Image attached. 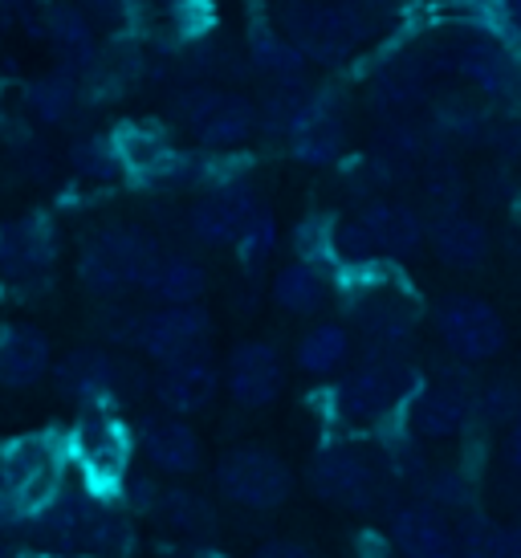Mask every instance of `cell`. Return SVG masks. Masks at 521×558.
I'll list each match as a JSON object with an SVG mask.
<instances>
[{"mask_svg":"<svg viewBox=\"0 0 521 558\" xmlns=\"http://www.w3.org/2000/svg\"><path fill=\"white\" fill-rule=\"evenodd\" d=\"M375 16L354 0H286L277 9V29L306 65H342L375 37Z\"/></svg>","mask_w":521,"mask_h":558,"instance_id":"obj_1","label":"cell"},{"mask_svg":"<svg viewBox=\"0 0 521 558\" xmlns=\"http://www.w3.org/2000/svg\"><path fill=\"white\" fill-rule=\"evenodd\" d=\"M65 449L53 433H25L0 449V518L29 522L62 489Z\"/></svg>","mask_w":521,"mask_h":558,"instance_id":"obj_2","label":"cell"},{"mask_svg":"<svg viewBox=\"0 0 521 558\" xmlns=\"http://www.w3.org/2000/svg\"><path fill=\"white\" fill-rule=\"evenodd\" d=\"M415 388L420 372L412 367V359H403V351H371L330 388V400L338 420L347 424H384L399 408H408Z\"/></svg>","mask_w":521,"mask_h":558,"instance_id":"obj_3","label":"cell"},{"mask_svg":"<svg viewBox=\"0 0 521 558\" xmlns=\"http://www.w3.org/2000/svg\"><path fill=\"white\" fill-rule=\"evenodd\" d=\"M159 241L138 225H107L82 245L77 257V281L94 298H123L143 290L147 274L159 262Z\"/></svg>","mask_w":521,"mask_h":558,"instance_id":"obj_4","label":"cell"},{"mask_svg":"<svg viewBox=\"0 0 521 558\" xmlns=\"http://www.w3.org/2000/svg\"><path fill=\"white\" fill-rule=\"evenodd\" d=\"M33 538L49 550H70V555H102L119 550L126 538L123 518L107 510L90 489H58L53 501L29 518Z\"/></svg>","mask_w":521,"mask_h":558,"instance_id":"obj_5","label":"cell"},{"mask_svg":"<svg viewBox=\"0 0 521 558\" xmlns=\"http://www.w3.org/2000/svg\"><path fill=\"white\" fill-rule=\"evenodd\" d=\"M175 119L204 151H237L257 135V102L220 86H187L175 94Z\"/></svg>","mask_w":521,"mask_h":558,"instance_id":"obj_6","label":"cell"},{"mask_svg":"<svg viewBox=\"0 0 521 558\" xmlns=\"http://www.w3.org/2000/svg\"><path fill=\"white\" fill-rule=\"evenodd\" d=\"M216 494L253 513L281 510L293 497V473L277 452L260 445L229 449L216 461Z\"/></svg>","mask_w":521,"mask_h":558,"instance_id":"obj_7","label":"cell"},{"mask_svg":"<svg viewBox=\"0 0 521 558\" xmlns=\"http://www.w3.org/2000/svg\"><path fill=\"white\" fill-rule=\"evenodd\" d=\"M448 65L489 102H521V53L493 29L448 37Z\"/></svg>","mask_w":521,"mask_h":558,"instance_id":"obj_8","label":"cell"},{"mask_svg":"<svg viewBox=\"0 0 521 558\" xmlns=\"http://www.w3.org/2000/svg\"><path fill=\"white\" fill-rule=\"evenodd\" d=\"M53 388L77 400L82 408H114L119 400L135 396L143 388L138 367H131L126 359L98 351V347H77L70 355H62L53 367Z\"/></svg>","mask_w":521,"mask_h":558,"instance_id":"obj_9","label":"cell"},{"mask_svg":"<svg viewBox=\"0 0 521 558\" xmlns=\"http://www.w3.org/2000/svg\"><path fill=\"white\" fill-rule=\"evenodd\" d=\"M310 485L326 506L347 513H367L384 497V469L359 445H330L314 457Z\"/></svg>","mask_w":521,"mask_h":558,"instance_id":"obj_10","label":"cell"},{"mask_svg":"<svg viewBox=\"0 0 521 558\" xmlns=\"http://www.w3.org/2000/svg\"><path fill=\"white\" fill-rule=\"evenodd\" d=\"M436 339L457 363H489L506 351L509 326L501 311L473 294H452L436 306Z\"/></svg>","mask_w":521,"mask_h":558,"instance_id":"obj_11","label":"cell"},{"mask_svg":"<svg viewBox=\"0 0 521 558\" xmlns=\"http://www.w3.org/2000/svg\"><path fill=\"white\" fill-rule=\"evenodd\" d=\"M74 457L90 494L123 485L131 465V436L110 408H82V420L74 424Z\"/></svg>","mask_w":521,"mask_h":558,"instance_id":"obj_12","label":"cell"},{"mask_svg":"<svg viewBox=\"0 0 521 558\" xmlns=\"http://www.w3.org/2000/svg\"><path fill=\"white\" fill-rule=\"evenodd\" d=\"M260 208L265 204H260L257 187L245 184V180H225V184L208 187L187 208V233L208 248H232Z\"/></svg>","mask_w":521,"mask_h":558,"instance_id":"obj_13","label":"cell"},{"mask_svg":"<svg viewBox=\"0 0 521 558\" xmlns=\"http://www.w3.org/2000/svg\"><path fill=\"white\" fill-rule=\"evenodd\" d=\"M208 342H213V314L199 302H192V306H155V311L138 314L135 347L152 363L199 355V351H208Z\"/></svg>","mask_w":521,"mask_h":558,"instance_id":"obj_14","label":"cell"},{"mask_svg":"<svg viewBox=\"0 0 521 558\" xmlns=\"http://www.w3.org/2000/svg\"><path fill=\"white\" fill-rule=\"evenodd\" d=\"M220 388L229 391V400L245 412H260L277 403V396L286 391V363L281 351L265 339L237 342L225 359V372H220Z\"/></svg>","mask_w":521,"mask_h":558,"instance_id":"obj_15","label":"cell"},{"mask_svg":"<svg viewBox=\"0 0 521 558\" xmlns=\"http://www.w3.org/2000/svg\"><path fill=\"white\" fill-rule=\"evenodd\" d=\"M473 420V388L460 375H440L432 384H420L408 400V428L420 440H452Z\"/></svg>","mask_w":521,"mask_h":558,"instance_id":"obj_16","label":"cell"},{"mask_svg":"<svg viewBox=\"0 0 521 558\" xmlns=\"http://www.w3.org/2000/svg\"><path fill=\"white\" fill-rule=\"evenodd\" d=\"M216 391H220V367H216V359L208 351L159 363V372L152 379L155 403L168 416H184V420L204 412L216 400Z\"/></svg>","mask_w":521,"mask_h":558,"instance_id":"obj_17","label":"cell"},{"mask_svg":"<svg viewBox=\"0 0 521 558\" xmlns=\"http://www.w3.org/2000/svg\"><path fill=\"white\" fill-rule=\"evenodd\" d=\"M387 543L396 558H460L457 522L432 501H408L391 513Z\"/></svg>","mask_w":521,"mask_h":558,"instance_id":"obj_18","label":"cell"},{"mask_svg":"<svg viewBox=\"0 0 521 558\" xmlns=\"http://www.w3.org/2000/svg\"><path fill=\"white\" fill-rule=\"evenodd\" d=\"M432 65L424 46L403 49L396 58L379 62L375 78H371V110H379L384 119H412L415 107L428 98L432 86Z\"/></svg>","mask_w":521,"mask_h":558,"instance_id":"obj_19","label":"cell"},{"mask_svg":"<svg viewBox=\"0 0 521 558\" xmlns=\"http://www.w3.org/2000/svg\"><path fill=\"white\" fill-rule=\"evenodd\" d=\"M359 225L367 229L379 257L387 262H408L428 245V220L420 217V208L396 196H371L359 208Z\"/></svg>","mask_w":521,"mask_h":558,"instance_id":"obj_20","label":"cell"},{"mask_svg":"<svg viewBox=\"0 0 521 558\" xmlns=\"http://www.w3.org/2000/svg\"><path fill=\"white\" fill-rule=\"evenodd\" d=\"M347 151V119L330 90H314L306 119L290 131V156L306 168H330Z\"/></svg>","mask_w":521,"mask_h":558,"instance_id":"obj_21","label":"cell"},{"mask_svg":"<svg viewBox=\"0 0 521 558\" xmlns=\"http://www.w3.org/2000/svg\"><path fill=\"white\" fill-rule=\"evenodd\" d=\"M138 449L152 461L155 473H168V477H187L204 461L199 433L184 416H168V412L147 416L138 424Z\"/></svg>","mask_w":521,"mask_h":558,"instance_id":"obj_22","label":"cell"},{"mask_svg":"<svg viewBox=\"0 0 521 558\" xmlns=\"http://www.w3.org/2000/svg\"><path fill=\"white\" fill-rule=\"evenodd\" d=\"M58 262V229L49 217H25L0 229V274L13 281L41 278Z\"/></svg>","mask_w":521,"mask_h":558,"instance_id":"obj_23","label":"cell"},{"mask_svg":"<svg viewBox=\"0 0 521 558\" xmlns=\"http://www.w3.org/2000/svg\"><path fill=\"white\" fill-rule=\"evenodd\" d=\"M46 41L53 49V62L58 70L74 74L77 82L90 78L98 58H102V41L94 21L77 4H53L46 13Z\"/></svg>","mask_w":521,"mask_h":558,"instance_id":"obj_24","label":"cell"},{"mask_svg":"<svg viewBox=\"0 0 521 558\" xmlns=\"http://www.w3.org/2000/svg\"><path fill=\"white\" fill-rule=\"evenodd\" d=\"M428 245H432V253L440 257V265L469 274V269H481V265L489 262L493 236H489V229H485V220H476V217H469L464 208H457V213L432 217Z\"/></svg>","mask_w":521,"mask_h":558,"instance_id":"obj_25","label":"cell"},{"mask_svg":"<svg viewBox=\"0 0 521 558\" xmlns=\"http://www.w3.org/2000/svg\"><path fill=\"white\" fill-rule=\"evenodd\" d=\"M53 367L49 339L37 326H9L0 330V388L25 391L41 384Z\"/></svg>","mask_w":521,"mask_h":558,"instance_id":"obj_26","label":"cell"},{"mask_svg":"<svg viewBox=\"0 0 521 558\" xmlns=\"http://www.w3.org/2000/svg\"><path fill=\"white\" fill-rule=\"evenodd\" d=\"M143 294L159 306H192L208 294V269L187 253H159L155 269L143 281Z\"/></svg>","mask_w":521,"mask_h":558,"instance_id":"obj_27","label":"cell"},{"mask_svg":"<svg viewBox=\"0 0 521 558\" xmlns=\"http://www.w3.org/2000/svg\"><path fill=\"white\" fill-rule=\"evenodd\" d=\"M269 294H274L277 311L298 314V318H310V314L326 311V302H330V281H326V274L318 269V265L290 262V265H281V269L274 274Z\"/></svg>","mask_w":521,"mask_h":558,"instance_id":"obj_28","label":"cell"},{"mask_svg":"<svg viewBox=\"0 0 521 558\" xmlns=\"http://www.w3.org/2000/svg\"><path fill=\"white\" fill-rule=\"evenodd\" d=\"M110 143L119 151V163L131 175H143V180H155L159 168L171 159L175 143L168 140V131H159L155 123H123L110 131Z\"/></svg>","mask_w":521,"mask_h":558,"instance_id":"obj_29","label":"cell"},{"mask_svg":"<svg viewBox=\"0 0 521 558\" xmlns=\"http://www.w3.org/2000/svg\"><path fill=\"white\" fill-rule=\"evenodd\" d=\"M155 522L168 530V534H180V538H208L216 530V506L196 489H159L155 494Z\"/></svg>","mask_w":521,"mask_h":558,"instance_id":"obj_30","label":"cell"},{"mask_svg":"<svg viewBox=\"0 0 521 558\" xmlns=\"http://www.w3.org/2000/svg\"><path fill=\"white\" fill-rule=\"evenodd\" d=\"M77 102H82V82L65 70H49L25 86V110L41 126H62L74 119Z\"/></svg>","mask_w":521,"mask_h":558,"instance_id":"obj_31","label":"cell"},{"mask_svg":"<svg viewBox=\"0 0 521 558\" xmlns=\"http://www.w3.org/2000/svg\"><path fill=\"white\" fill-rule=\"evenodd\" d=\"M415 171H420V192L428 201L432 217L457 213L460 204H464V171H460L452 147H440V143L432 140V151Z\"/></svg>","mask_w":521,"mask_h":558,"instance_id":"obj_32","label":"cell"},{"mask_svg":"<svg viewBox=\"0 0 521 558\" xmlns=\"http://www.w3.org/2000/svg\"><path fill=\"white\" fill-rule=\"evenodd\" d=\"M489 114L469 94H445L436 107V123H432V140L440 147H469V143H485L489 135Z\"/></svg>","mask_w":521,"mask_h":558,"instance_id":"obj_33","label":"cell"},{"mask_svg":"<svg viewBox=\"0 0 521 558\" xmlns=\"http://www.w3.org/2000/svg\"><path fill=\"white\" fill-rule=\"evenodd\" d=\"M351 330L342 323H318L298 339L293 363L306 375H335L351 363Z\"/></svg>","mask_w":521,"mask_h":558,"instance_id":"obj_34","label":"cell"},{"mask_svg":"<svg viewBox=\"0 0 521 558\" xmlns=\"http://www.w3.org/2000/svg\"><path fill=\"white\" fill-rule=\"evenodd\" d=\"M249 62L269 82H298L306 74V58L281 37V29H269V25H257L249 33Z\"/></svg>","mask_w":521,"mask_h":558,"instance_id":"obj_35","label":"cell"},{"mask_svg":"<svg viewBox=\"0 0 521 558\" xmlns=\"http://www.w3.org/2000/svg\"><path fill=\"white\" fill-rule=\"evenodd\" d=\"M310 102H314V86H306V78L274 82L265 102H257V126L265 135H286L290 140L293 126L306 119Z\"/></svg>","mask_w":521,"mask_h":558,"instance_id":"obj_36","label":"cell"},{"mask_svg":"<svg viewBox=\"0 0 521 558\" xmlns=\"http://www.w3.org/2000/svg\"><path fill=\"white\" fill-rule=\"evenodd\" d=\"M70 168L77 175H86V180H98V184L123 175V163H119V151H114L110 135H86V140H77L70 147Z\"/></svg>","mask_w":521,"mask_h":558,"instance_id":"obj_37","label":"cell"},{"mask_svg":"<svg viewBox=\"0 0 521 558\" xmlns=\"http://www.w3.org/2000/svg\"><path fill=\"white\" fill-rule=\"evenodd\" d=\"M330 253H335V265H342V274H347V269H363V265L384 262V257H379V248H375V241H371V233L359 225V217L335 220Z\"/></svg>","mask_w":521,"mask_h":558,"instance_id":"obj_38","label":"cell"},{"mask_svg":"<svg viewBox=\"0 0 521 558\" xmlns=\"http://www.w3.org/2000/svg\"><path fill=\"white\" fill-rule=\"evenodd\" d=\"M521 408V388L513 379H489L485 388L473 391V416H481L485 424H509V420L518 416Z\"/></svg>","mask_w":521,"mask_h":558,"instance_id":"obj_39","label":"cell"},{"mask_svg":"<svg viewBox=\"0 0 521 558\" xmlns=\"http://www.w3.org/2000/svg\"><path fill=\"white\" fill-rule=\"evenodd\" d=\"M232 248L241 253V265H245V269H260V265L274 257L277 225H274V217H269V208H260L257 217H253V225L241 233V241H237Z\"/></svg>","mask_w":521,"mask_h":558,"instance_id":"obj_40","label":"cell"},{"mask_svg":"<svg viewBox=\"0 0 521 558\" xmlns=\"http://www.w3.org/2000/svg\"><path fill=\"white\" fill-rule=\"evenodd\" d=\"M420 485H424V497L436 510H457V506H469V497H473L469 477L457 473V469H428L420 477Z\"/></svg>","mask_w":521,"mask_h":558,"instance_id":"obj_41","label":"cell"},{"mask_svg":"<svg viewBox=\"0 0 521 558\" xmlns=\"http://www.w3.org/2000/svg\"><path fill=\"white\" fill-rule=\"evenodd\" d=\"M330 233H335V220L330 217H306L293 233V248H298V262H310L323 269L326 262H335L330 253Z\"/></svg>","mask_w":521,"mask_h":558,"instance_id":"obj_42","label":"cell"},{"mask_svg":"<svg viewBox=\"0 0 521 558\" xmlns=\"http://www.w3.org/2000/svg\"><path fill=\"white\" fill-rule=\"evenodd\" d=\"M485 143H489L493 151L506 159V163H513V159H521V123L518 119H509V123H493L489 135H485Z\"/></svg>","mask_w":521,"mask_h":558,"instance_id":"obj_43","label":"cell"},{"mask_svg":"<svg viewBox=\"0 0 521 558\" xmlns=\"http://www.w3.org/2000/svg\"><path fill=\"white\" fill-rule=\"evenodd\" d=\"M86 16H102V21H126L135 13L138 0H74Z\"/></svg>","mask_w":521,"mask_h":558,"instance_id":"obj_44","label":"cell"},{"mask_svg":"<svg viewBox=\"0 0 521 558\" xmlns=\"http://www.w3.org/2000/svg\"><path fill=\"white\" fill-rule=\"evenodd\" d=\"M253 558H318L310 546L293 543V538H269V543H260L253 550Z\"/></svg>","mask_w":521,"mask_h":558,"instance_id":"obj_45","label":"cell"},{"mask_svg":"<svg viewBox=\"0 0 521 558\" xmlns=\"http://www.w3.org/2000/svg\"><path fill=\"white\" fill-rule=\"evenodd\" d=\"M489 558H521V526H497Z\"/></svg>","mask_w":521,"mask_h":558,"instance_id":"obj_46","label":"cell"},{"mask_svg":"<svg viewBox=\"0 0 521 558\" xmlns=\"http://www.w3.org/2000/svg\"><path fill=\"white\" fill-rule=\"evenodd\" d=\"M25 21V0H0V41Z\"/></svg>","mask_w":521,"mask_h":558,"instance_id":"obj_47","label":"cell"},{"mask_svg":"<svg viewBox=\"0 0 521 558\" xmlns=\"http://www.w3.org/2000/svg\"><path fill=\"white\" fill-rule=\"evenodd\" d=\"M506 457H509V469L521 477V408L518 416L509 420V440H506Z\"/></svg>","mask_w":521,"mask_h":558,"instance_id":"obj_48","label":"cell"},{"mask_svg":"<svg viewBox=\"0 0 521 558\" xmlns=\"http://www.w3.org/2000/svg\"><path fill=\"white\" fill-rule=\"evenodd\" d=\"M506 4V16H501V25H506L513 37H521V0H501Z\"/></svg>","mask_w":521,"mask_h":558,"instance_id":"obj_49","label":"cell"},{"mask_svg":"<svg viewBox=\"0 0 521 558\" xmlns=\"http://www.w3.org/2000/svg\"><path fill=\"white\" fill-rule=\"evenodd\" d=\"M196 558H225V555H196Z\"/></svg>","mask_w":521,"mask_h":558,"instance_id":"obj_50","label":"cell"},{"mask_svg":"<svg viewBox=\"0 0 521 558\" xmlns=\"http://www.w3.org/2000/svg\"><path fill=\"white\" fill-rule=\"evenodd\" d=\"M518 208H521V192H518Z\"/></svg>","mask_w":521,"mask_h":558,"instance_id":"obj_51","label":"cell"}]
</instances>
